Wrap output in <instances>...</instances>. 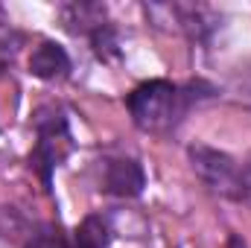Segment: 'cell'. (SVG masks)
<instances>
[{"label": "cell", "instance_id": "7a4b0ae2", "mask_svg": "<svg viewBox=\"0 0 251 248\" xmlns=\"http://www.w3.org/2000/svg\"><path fill=\"white\" fill-rule=\"evenodd\" d=\"M32 125H35V137L38 140H35V149L29 155V164L41 175L44 187H50L53 170L73 149V134H70L67 117H64V111L59 105H41L35 111V117H32Z\"/></svg>", "mask_w": 251, "mask_h": 248}, {"label": "cell", "instance_id": "3957f363", "mask_svg": "<svg viewBox=\"0 0 251 248\" xmlns=\"http://www.w3.org/2000/svg\"><path fill=\"white\" fill-rule=\"evenodd\" d=\"M190 164H193L196 175L213 193L234 198V201H243V170L231 155L210 149L204 143H196V146H190Z\"/></svg>", "mask_w": 251, "mask_h": 248}, {"label": "cell", "instance_id": "9c48e42d", "mask_svg": "<svg viewBox=\"0 0 251 248\" xmlns=\"http://www.w3.org/2000/svg\"><path fill=\"white\" fill-rule=\"evenodd\" d=\"M26 248H70V246L64 243L56 231H44V234H35V237L26 243Z\"/></svg>", "mask_w": 251, "mask_h": 248}, {"label": "cell", "instance_id": "30bf717a", "mask_svg": "<svg viewBox=\"0 0 251 248\" xmlns=\"http://www.w3.org/2000/svg\"><path fill=\"white\" fill-rule=\"evenodd\" d=\"M240 170H243V201H251V158L240 164Z\"/></svg>", "mask_w": 251, "mask_h": 248}, {"label": "cell", "instance_id": "ba28073f", "mask_svg": "<svg viewBox=\"0 0 251 248\" xmlns=\"http://www.w3.org/2000/svg\"><path fill=\"white\" fill-rule=\"evenodd\" d=\"M91 44H94V53H97L102 62H108V59H117V56H120L117 35H114V29H111L108 24H102L100 29H94V32H91Z\"/></svg>", "mask_w": 251, "mask_h": 248}, {"label": "cell", "instance_id": "52a82bcc", "mask_svg": "<svg viewBox=\"0 0 251 248\" xmlns=\"http://www.w3.org/2000/svg\"><path fill=\"white\" fill-rule=\"evenodd\" d=\"M73 248H111V231L100 216H88L73 237Z\"/></svg>", "mask_w": 251, "mask_h": 248}, {"label": "cell", "instance_id": "6da1fadb", "mask_svg": "<svg viewBox=\"0 0 251 248\" xmlns=\"http://www.w3.org/2000/svg\"><path fill=\"white\" fill-rule=\"evenodd\" d=\"M193 91H196V85L181 88V85H173L167 79L143 82L128 94V114L140 131L164 134L184 120V114L196 99Z\"/></svg>", "mask_w": 251, "mask_h": 248}, {"label": "cell", "instance_id": "277c9868", "mask_svg": "<svg viewBox=\"0 0 251 248\" xmlns=\"http://www.w3.org/2000/svg\"><path fill=\"white\" fill-rule=\"evenodd\" d=\"M146 175L143 167L131 158H117V161H105L102 167V190L111 196H123V198H134L143 193Z\"/></svg>", "mask_w": 251, "mask_h": 248}, {"label": "cell", "instance_id": "5b68a950", "mask_svg": "<svg viewBox=\"0 0 251 248\" xmlns=\"http://www.w3.org/2000/svg\"><path fill=\"white\" fill-rule=\"evenodd\" d=\"M29 73L38 76V79H64L70 73V59L64 53V47H59L56 41H41L32 56H29Z\"/></svg>", "mask_w": 251, "mask_h": 248}, {"label": "cell", "instance_id": "8fae6325", "mask_svg": "<svg viewBox=\"0 0 251 248\" xmlns=\"http://www.w3.org/2000/svg\"><path fill=\"white\" fill-rule=\"evenodd\" d=\"M231 248H246V246H240V240H237V237H231Z\"/></svg>", "mask_w": 251, "mask_h": 248}, {"label": "cell", "instance_id": "8992f818", "mask_svg": "<svg viewBox=\"0 0 251 248\" xmlns=\"http://www.w3.org/2000/svg\"><path fill=\"white\" fill-rule=\"evenodd\" d=\"M64 24L70 32H94L105 24V9L102 6H91V3H73L64 9Z\"/></svg>", "mask_w": 251, "mask_h": 248}]
</instances>
